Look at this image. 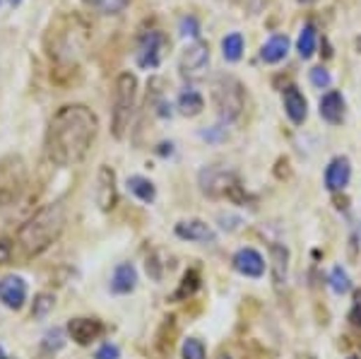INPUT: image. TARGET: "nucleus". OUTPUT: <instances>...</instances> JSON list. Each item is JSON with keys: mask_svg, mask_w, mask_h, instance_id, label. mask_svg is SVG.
Returning <instances> with one entry per match:
<instances>
[{"mask_svg": "<svg viewBox=\"0 0 361 359\" xmlns=\"http://www.w3.org/2000/svg\"><path fill=\"white\" fill-rule=\"evenodd\" d=\"M222 53L227 61L236 63L241 56H243V36L241 34H229L227 39L222 41Z\"/></svg>", "mask_w": 361, "mask_h": 359, "instance_id": "nucleus-24", "label": "nucleus"}, {"mask_svg": "<svg viewBox=\"0 0 361 359\" xmlns=\"http://www.w3.org/2000/svg\"><path fill=\"white\" fill-rule=\"evenodd\" d=\"M330 287L335 295H347L349 290H352V280H349L347 270L342 268V265H335L330 273Z\"/></svg>", "mask_w": 361, "mask_h": 359, "instance_id": "nucleus-26", "label": "nucleus"}, {"mask_svg": "<svg viewBox=\"0 0 361 359\" xmlns=\"http://www.w3.org/2000/svg\"><path fill=\"white\" fill-rule=\"evenodd\" d=\"M167 48V36L162 31H147L138 46V65L142 70H152L162 63V53Z\"/></svg>", "mask_w": 361, "mask_h": 359, "instance_id": "nucleus-6", "label": "nucleus"}, {"mask_svg": "<svg viewBox=\"0 0 361 359\" xmlns=\"http://www.w3.org/2000/svg\"><path fill=\"white\" fill-rule=\"evenodd\" d=\"M180 34L183 36H198L200 34V29H198V20L195 17H183L180 20Z\"/></svg>", "mask_w": 361, "mask_h": 359, "instance_id": "nucleus-33", "label": "nucleus"}, {"mask_svg": "<svg viewBox=\"0 0 361 359\" xmlns=\"http://www.w3.org/2000/svg\"><path fill=\"white\" fill-rule=\"evenodd\" d=\"M68 335L78 345H90L104 335V323L97 318H73L68 323Z\"/></svg>", "mask_w": 361, "mask_h": 359, "instance_id": "nucleus-11", "label": "nucleus"}, {"mask_svg": "<svg viewBox=\"0 0 361 359\" xmlns=\"http://www.w3.org/2000/svg\"><path fill=\"white\" fill-rule=\"evenodd\" d=\"M176 237L185 241H198V244H215L217 234L207 222L202 220H183L176 225Z\"/></svg>", "mask_w": 361, "mask_h": 359, "instance_id": "nucleus-12", "label": "nucleus"}, {"mask_svg": "<svg viewBox=\"0 0 361 359\" xmlns=\"http://www.w3.org/2000/svg\"><path fill=\"white\" fill-rule=\"evenodd\" d=\"M53 307H56V297L48 295V292H41V295H36V299H34V307H31V316H34L36 321L46 318L48 314L53 311Z\"/></svg>", "mask_w": 361, "mask_h": 359, "instance_id": "nucleus-25", "label": "nucleus"}, {"mask_svg": "<svg viewBox=\"0 0 361 359\" xmlns=\"http://www.w3.org/2000/svg\"><path fill=\"white\" fill-rule=\"evenodd\" d=\"M87 24L75 15H63L51 24L46 34V51L56 63H75L87 46Z\"/></svg>", "mask_w": 361, "mask_h": 359, "instance_id": "nucleus-3", "label": "nucleus"}, {"mask_svg": "<svg viewBox=\"0 0 361 359\" xmlns=\"http://www.w3.org/2000/svg\"><path fill=\"white\" fill-rule=\"evenodd\" d=\"M299 3H306V5H309V3H313V0H299Z\"/></svg>", "mask_w": 361, "mask_h": 359, "instance_id": "nucleus-39", "label": "nucleus"}, {"mask_svg": "<svg viewBox=\"0 0 361 359\" xmlns=\"http://www.w3.org/2000/svg\"><path fill=\"white\" fill-rule=\"evenodd\" d=\"M270 258H272V280H275V285H282L287 280L289 248L282 246V244H270Z\"/></svg>", "mask_w": 361, "mask_h": 359, "instance_id": "nucleus-18", "label": "nucleus"}, {"mask_svg": "<svg viewBox=\"0 0 361 359\" xmlns=\"http://www.w3.org/2000/svg\"><path fill=\"white\" fill-rule=\"evenodd\" d=\"M212 99L224 123L236 121L243 111V87L232 75H220L212 85Z\"/></svg>", "mask_w": 361, "mask_h": 359, "instance_id": "nucleus-5", "label": "nucleus"}, {"mask_svg": "<svg viewBox=\"0 0 361 359\" xmlns=\"http://www.w3.org/2000/svg\"><path fill=\"white\" fill-rule=\"evenodd\" d=\"M63 330L60 328H53L46 333V338H43V347H46L48 352H58L60 347H63Z\"/></svg>", "mask_w": 361, "mask_h": 359, "instance_id": "nucleus-30", "label": "nucleus"}, {"mask_svg": "<svg viewBox=\"0 0 361 359\" xmlns=\"http://www.w3.org/2000/svg\"><path fill=\"white\" fill-rule=\"evenodd\" d=\"M311 83L323 90V87L330 85V73H327L325 68H313V70H311Z\"/></svg>", "mask_w": 361, "mask_h": 359, "instance_id": "nucleus-31", "label": "nucleus"}, {"mask_svg": "<svg viewBox=\"0 0 361 359\" xmlns=\"http://www.w3.org/2000/svg\"><path fill=\"white\" fill-rule=\"evenodd\" d=\"M220 359H232V357H229V355H222Z\"/></svg>", "mask_w": 361, "mask_h": 359, "instance_id": "nucleus-40", "label": "nucleus"}, {"mask_svg": "<svg viewBox=\"0 0 361 359\" xmlns=\"http://www.w3.org/2000/svg\"><path fill=\"white\" fill-rule=\"evenodd\" d=\"M128 190L138 200H142V203H152V200L157 198L155 183H152L150 178H145V176H130L128 178Z\"/></svg>", "mask_w": 361, "mask_h": 359, "instance_id": "nucleus-21", "label": "nucleus"}, {"mask_svg": "<svg viewBox=\"0 0 361 359\" xmlns=\"http://www.w3.org/2000/svg\"><path fill=\"white\" fill-rule=\"evenodd\" d=\"M10 255H13V244H10L8 239H0V265L8 263Z\"/></svg>", "mask_w": 361, "mask_h": 359, "instance_id": "nucleus-36", "label": "nucleus"}, {"mask_svg": "<svg viewBox=\"0 0 361 359\" xmlns=\"http://www.w3.org/2000/svg\"><path fill=\"white\" fill-rule=\"evenodd\" d=\"M347 359H361V357H347Z\"/></svg>", "mask_w": 361, "mask_h": 359, "instance_id": "nucleus-41", "label": "nucleus"}, {"mask_svg": "<svg viewBox=\"0 0 361 359\" xmlns=\"http://www.w3.org/2000/svg\"><path fill=\"white\" fill-rule=\"evenodd\" d=\"M200 186H202V193L217 198V195H229L234 190V186H239V183L236 178H234V174L212 167V169H205L200 174Z\"/></svg>", "mask_w": 361, "mask_h": 359, "instance_id": "nucleus-8", "label": "nucleus"}, {"mask_svg": "<svg viewBox=\"0 0 361 359\" xmlns=\"http://www.w3.org/2000/svg\"><path fill=\"white\" fill-rule=\"evenodd\" d=\"M0 359H5V352H3V347H0Z\"/></svg>", "mask_w": 361, "mask_h": 359, "instance_id": "nucleus-38", "label": "nucleus"}, {"mask_svg": "<svg viewBox=\"0 0 361 359\" xmlns=\"http://www.w3.org/2000/svg\"><path fill=\"white\" fill-rule=\"evenodd\" d=\"M299 53L301 58H311L316 53V29L311 24H306L299 36Z\"/></svg>", "mask_w": 361, "mask_h": 359, "instance_id": "nucleus-27", "label": "nucleus"}, {"mask_svg": "<svg viewBox=\"0 0 361 359\" xmlns=\"http://www.w3.org/2000/svg\"><path fill=\"white\" fill-rule=\"evenodd\" d=\"M174 338H176V323H174V318H164L162 328L157 330V340H155V352L160 357H167L169 352H171L174 347Z\"/></svg>", "mask_w": 361, "mask_h": 359, "instance_id": "nucleus-19", "label": "nucleus"}, {"mask_svg": "<svg viewBox=\"0 0 361 359\" xmlns=\"http://www.w3.org/2000/svg\"><path fill=\"white\" fill-rule=\"evenodd\" d=\"M135 94H138V80L130 73H120L113 90V108H111V133L113 138H123L130 126L135 108Z\"/></svg>", "mask_w": 361, "mask_h": 359, "instance_id": "nucleus-4", "label": "nucleus"}, {"mask_svg": "<svg viewBox=\"0 0 361 359\" xmlns=\"http://www.w3.org/2000/svg\"><path fill=\"white\" fill-rule=\"evenodd\" d=\"M97 205L101 210H111L118 200L116 193V174H113L111 167H101L99 174H97V190H94Z\"/></svg>", "mask_w": 361, "mask_h": 359, "instance_id": "nucleus-9", "label": "nucleus"}, {"mask_svg": "<svg viewBox=\"0 0 361 359\" xmlns=\"http://www.w3.org/2000/svg\"><path fill=\"white\" fill-rule=\"evenodd\" d=\"M202 108H205V99H202L198 92H195V90L180 92V97H178V111L183 113V116H198Z\"/></svg>", "mask_w": 361, "mask_h": 359, "instance_id": "nucleus-22", "label": "nucleus"}, {"mask_svg": "<svg viewBox=\"0 0 361 359\" xmlns=\"http://www.w3.org/2000/svg\"><path fill=\"white\" fill-rule=\"evenodd\" d=\"M183 359H205V345L198 338H188L183 340Z\"/></svg>", "mask_w": 361, "mask_h": 359, "instance_id": "nucleus-29", "label": "nucleus"}, {"mask_svg": "<svg viewBox=\"0 0 361 359\" xmlns=\"http://www.w3.org/2000/svg\"><path fill=\"white\" fill-rule=\"evenodd\" d=\"M138 287V270L133 263H120L116 265L111 275V292L113 295H130Z\"/></svg>", "mask_w": 361, "mask_h": 359, "instance_id": "nucleus-15", "label": "nucleus"}, {"mask_svg": "<svg viewBox=\"0 0 361 359\" xmlns=\"http://www.w3.org/2000/svg\"><path fill=\"white\" fill-rule=\"evenodd\" d=\"M349 321H352V325L361 328V292H357V297H354V307L352 311H349Z\"/></svg>", "mask_w": 361, "mask_h": 359, "instance_id": "nucleus-34", "label": "nucleus"}, {"mask_svg": "<svg viewBox=\"0 0 361 359\" xmlns=\"http://www.w3.org/2000/svg\"><path fill=\"white\" fill-rule=\"evenodd\" d=\"M349 178H352V164H349V160L347 157H335L325 169L327 190H332V193H335V190H342L349 183Z\"/></svg>", "mask_w": 361, "mask_h": 359, "instance_id": "nucleus-14", "label": "nucleus"}, {"mask_svg": "<svg viewBox=\"0 0 361 359\" xmlns=\"http://www.w3.org/2000/svg\"><path fill=\"white\" fill-rule=\"evenodd\" d=\"M128 3L130 0H85V5L99 10V13H104V15H118L120 10H125V5Z\"/></svg>", "mask_w": 361, "mask_h": 359, "instance_id": "nucleus-28", "label": "nucleus"}, {"mask_svg": "<svg viewBox=\"0 0 361 359\" xmlns=\"http://www.w3.org/2000/svg\"><path fill=\"white\" fill-rule=\"evenodd\" d=\"M320 116L325 118L327 123L337 126V123L344 118V99L340 92H327L320 99Z\"/></svg>", "mask_w": 361, "mask_h": 359, "instance_id": "nucleus-17", "label": "nucleus"}, {"mask_svg": "<svg viewBox=\"0 0 361 359\" xmlns=\"http://www.w3.org/2000/svg\"><path fill=\"white\" fill-rule=\"evenodd\" d=\"M359 48H361V39H359Z\"/></svg>", "mask_w": 361, "mask_h": 359, "instance_id": "nucleus-42", "label": "nucleus"}, {"mask_svg": "<svg viewBox=\"0 0 361 359\" xmlns=\"http://www.w3.org/2000/svg\"><path fill=\"white\" fill-rule=\"evenodd\" d=\"M0 302L8 309H22L27 302V282L20 275H5L0 280Z\"/></svg>", "mask_w": 361, "mask_h": 359, "instance_id": "nucleus-10", "label": "nucleus"}, {"mask_svg": "<svg viewBox=\"0 0 361 359\" xmlns=\"http://www.w3.org/2000/svg\"><path fill=\"white\" fill-rule=\"evenodd\" d=\"M63 227H65L63 205L60 203L46 205V208L34 212V215L20 227V234H17L20 248L24 251V255H36V253L46 251V248L60 237Z\"/></svg>", "mask_w": 361, "mask_h": 359, "instance_id": "nucleus-2", "label": "nucleus"}, {"mask_svg": "<svg viewBox=\"0 0 361 359\" xmlns=\"http://www.w3.org/2000/svg\"><path fill=\"white\" fill-rule=\"evenodd\" d=\"M287 51H289V39H287V36H272V39L262 46L260 58L265 63H280L282 58L287 56Z\"/></svg>", "mask_w": 361, "mask_h": 359, "instance_id": "nucleus-20", "label": "nucleus"}, {"mask_svg": "<svg viewBox=\"0 0 361 359\" xmlns=\"http://www.w3.org/2000/svg\"><path fill=\"white\" fill-rule=\"evenodd\" d=\"M94 359H120V350L116 345H111V342H106V345H101L99 350H97Z\"/></svg>", "mask_w": 361, "mask_h": 359, "instance_id": "nucleus-32", "label": "nucleus"}, {"mask_svg": "<svg viewBox=\"0 0 361 359\" xmlns=\"http://www.w3.org/2000/svg\"><path fill=\"white\" fill-rule=\"evenodd\" d=\"M284 111L292 118V123H304L306 113H309V104H306V97L301 94L297 87H287L284 90Z\"/></svg>", "mask_w": 361, "mask_h": 359, "instance_id": "nucleus-16", "label": "nucleus"}, {"mask_svg": "<svg viewBox=\"0 0 361 359\" xmlns=\"http://www.w3.org/2000/svg\"><path fill=\"white\" fill-rule=\"evenodd\" d=\"M22 3V0H10V5H20Z\"/></svg>", "mask_w": 361, "mask_h": 359, "instance_id": "nucleus-37", "label": "nucleus"}, {"mask_svg": "<svg viewBox=\"0 0 361 359\" xmlns=\"http://www.w3.org/2000/svg\"><path fill=\"white\" fill-rule=\"evenodd\" d=\"M147 275H152V280H162V270H160V263H157L155 255L147 258Z\"/></svg>", "mask_w": 361, "mask_h": 359, "instance_id": "nucleus-35", "label": "nucleus"}, {"mask_svg": "<svg viewBox=\"0 0 361 359\" xmlns=\"http://www.w3.org/2000/svg\"><path fill=\"white\" fill-rule=\"evenodd\" d=\"M200 290V273L198 270H188V273L183 275V280H180V287L176 290V295H174V299H188L193 297L195 292Z\"/></svg>", "mask_w": 361, "mask_h": 359, "instance_id": "nucleus-23", "label": "nucleus"}, {"mask_svg": "<svg viewBox=\"0 0 361 359\" xmlns=\"http://www.w3.org/2000/svg\"><path fill=\"white\" fill-rule=\"evenodd\" d=\"M99 121L85 104L60 106L46 130V155L58 167H75L87 157Z\"/></svg>", "mask_w": 361, "mask_h": 359, "instance_id": "nucleus-1", "label": "nucleus"}, {"mask_svg": "<svg viewBox=\"0 0 361 359\" xmlns=\"http://www.w3.org/2000/svg\"><path fill=\"white\" fill-rule=\"evenodd\" d=\"M232 265L243 277H260L265 273V260H262V255L255 248H241V251H236L232 258Z\"/></svg>", "mask_w": 361, "mask_h": 359, "instance_id": "nucleus-13", "label": "nucleus"}, {"mask_svg": "<svg viewBox=\"0 0 361 359\" xmlns=\"http://www.w3.org/2000/svg\"><path fill=\"white\" fill-rule=\"evenodd\" d=\"M207 63H210V48H207V43L195 41L180 56V73L185 78H200L205 73Z\"/></svg>", "mask_w": 361, "mask_h": 359, "instance_id": "nucleus-7", "label": "nucleus"}]
</instances>
